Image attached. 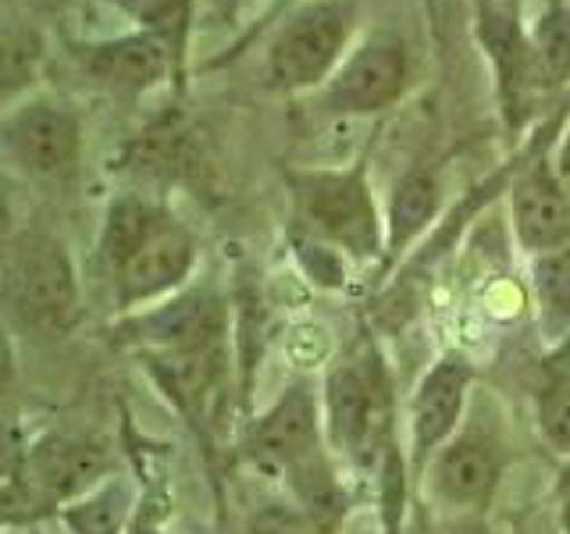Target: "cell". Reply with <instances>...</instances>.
I'll return each mask as SVG.
<instances>
[{
    "instance_id": "cell-14",
    "label": "cell",
    "mask_w": 570,
    "mask_h": 534,
    "mask_svg": "<svg viewBox=\"0 0 570 534\" xmlns=\"http://www.w3.org/2000/svg\"><path fill=\"white\" fill-rule=\"evenodd\" d=\"M513 239L528 257L570 243V196L552 168V157L534 154L510 182Z\"/></svg>"
},
{
    "instance_id": "cell-5",
    "label": "cell",
    "mask_w": 570,
    "mask_h": 534,
    "mask_svg": "<svg viewBox=\"0 0 570 534\" xmlns=\"http://www.w3.org/2000/svg\"><path fill=\"white\" fill-rule=\"evenodd\" d=\"M356 22L353 0H307L275 32L267 47V76L285 93L325 86L346 58Z\"/></svg>"
},
{
    "instance_id": "cell-23",
    "label": "cell",
    "mask_w": 570,
    "mask_h": 534,
    "mask_svg": "<svg viewBox=\"0 0 570 534\" xmlns=\"http://www.w3.org/2000/svg\"><path fill=\"white\" fill-rule=\"evenodd\" d=\"M534 421H539V435L549 449L570 459V374H552L549 385L539 392Z\"/></svg>"
},
{
    "instance_id": "cell-20",
    "label": "cell",
    "mask_w": 570,
    "mask_h": 534,
    "mask_svg": "<svg viewBox=\"0 0 570 534\" xmlns=\"http://www.w3.org/2000/svg\"><path fill=\"white\" fill-rule=\"evenodd\" d=\"M111 4L129 14L136 32H147L171 53L178 86L186 76V53H189V32H193V0H111Z\"/></svg>"
},
{
    "instance_id": "cell-6",
    "label": "cell",
    "mask_w": 570,
    "mask_h": 534,
    "mask_svg": "<svg viewBox=\"0 0 570 534\" xmlns=\"http://www.w3.org/2000/svg\"><path fill=\"white\" fill-rule=\"evenodd\" d=\"M4 154L29 182H68L82 157V121L53 100L11 103L4 118Z\"/></svg>"
},
{
    "instance_id": "cell-28",
    "label": "cell",
    "mask_w": 570,
    "mask_h": 534,
    "mask_svg": "<svg viewBox=\"0 0 570 534\" xmlns=\"http://www.w3.org/2000/svg\"><path fill=\"white\" fill-rule=\"evenodd\" d=\"M210 4H214V11H218L222 18H228L232 11H236V8L243 4V0H210Z\"/></svg>"
},
{
    "instance_id": "cell-10",
    "label": "cell",
    "mask_w": 570,
    "mask_h": 534,
    "mask_svg": "<svg viewBox=\"0 0 570 534\" xmlns=\"http://www.w3.org/2000/svg\"><path fill=\"white\" fill-rule=\"evenodd\" d=\"M474 388V367L463 353L450 349L421 374V382L410 396V459L424 471L432 456L450 442L468 417Z\"/></svg>"
},
{
    "instance_id": "cell-13",
    "label": "cell",
    "mask_w": 570,
    "mask_h": 534,
    "mask_svg": "<svg viewBox=\"0 0 570 534\" xmlns=\"http://www.w3.org/2000/svg\"><path fill=\"white\" fill-rule=\"evenodd\" d=\"M507 471V449L492 432L460 427L424 467L428 492L453 510H481L492 503Z\"/></svg>"
},
{
    "instance_id": "cell-21",
    "label": "cell",
    "mask_w": 570,
    "mask_h": 534,
    "mask_svg": "<svg viewBox=\"0 0 570 534\" xmlns=\"http://www.w3.org/2000/svg\"><path fill=\"white\" fill-rule=\"evenodd\" d=\"M43 65V40L29 22H14L8 18L4 43H0V86H4V103L11 107L14 97L29 89L40 76Z\"/></svg>"
},
{
    "instance_id": "cell-11",
    "label": "cell",
    "mask_w": 570,
    "mask_h": 534,
    "mask_svg": "<svg viewBox=\"0 0 570 534\" xmlns=\"http://www.w3.org/2000/svg\"><path fill=\"white\" fill-rule=\"evenodd\" d=\"M196 260H200V243L183 221L171 218L154 239L142 243L129 260L111 271L118 310L136 314L183 293L196 271Z\"/></svg>"
},
{
    "instance_id": "cell-18",
    "label": "cell",
    "mask_w": 570,
    "mask_h": 534,
    "mask_svg": "<svg viewBox=\"0 0 570 534\" xmlns=\"http://www.w3.org/2000/svg\"><path fill=\"white\" fill-rule=\"evenodd\" d=\"M139 510V492L132 477L111 474L94 492L58 510V521L68 534H132Z\"/></svg>"
},
{
    "instance_id": "cell-17",
    "label": "cell",
    "mask_w": 570,
    "mask_h": 534,
    "mask_svg": "<svg viewBox=\"0 0 570 534\" xmlns=\"http://www.w3.org/2000/svg\"><path fill=\"white\" fill-rule=\"evenodd\" d=\"M171 218L175 214L147 192H125L118 200H111V207L104 214V225H100V257L107 264V271L121 267Z\"/></svg>"
},
{
    "instance_id": "cell-4",
    "label": "cell",
    "mask_w": 570,
    "mask_h": 534,
    "mask_svg": "<svg viewBox=\"0 0 570 534\" xmlns=\"http://www.w3.org/2000/svg\"><path fill=\"white\" fill-rule=\"evenodd\" d=\"M111 474V456L100 442L76 432H43L26 442V449L11 463L8 513L26 503L29 516L40 510L58 516V510L94 492Z\"/></svg>"
},
{
    "instance_id": "cell-8",
    "label": "cell",
    "mask_w": 570,
    "mask_h": 534,
    "mask_svg": "<svg viewBox=\"0 0 570 534\" xmlns=\"http://www.w3.org/2000/svg\"><path fill=\"white\" fill-rule=\"evenodd\" d=\"M474 32H478V43L485 47L492 71H495V93H499L503 121L510 129H521L534 111V97L546 93L531 36L521 29L517 11L507 8L503 0H478Z\"/></svg>"
},
{
    "instance_id": "cell-1",
    "label": "cell",
    "mask_w": 570,
    "mask_h": 534,
    "mask_svg": "<svg viewBox=\"0 0 570 534\" xmlns=\"http://www.w3.org/2000/svg\"><path fill=\"white\" fill-rule=\"evenodd\" d=\"M321 409L338 463L364 474H385L389 463L400 456L392 374L374 338L350 346L343 360L328 370Z\"/></svg>"
},
{
    "instance_id": "cell-15",
    "label": "cell",
    "mask_w": 570,
    "mask_h": 534,
    "mask_svg": "<svg viewBox=\"0 0 570 534\" xmlns=\"http://www.w3.org/2000/svg\"><path fill=\"white\" fill-rule=\"evenodd\" d=\"M79 61L86 68V76L97 86L121 97L150 93V89L165 79L178 82L171 53L147 32H129V36H115V40H104V43H89L79 50Z\"/></svg>"
},
{
    "instance_id": "cell-16",
    "label": "cell",
    "mask_w": 570,
    "mask_h": 534,
    "mask_svg": "<svg viewBox=\"0 0 570 534\" xmlns=\"http://www.w3.org/2000/svg\"><path fill=\"white\" fill-rule=\"evenodd\" d=\"M442 186L432 168H410L396 178L385 210V260L403 257L439 218Z\"/></svg>"
},
{
    "instance_id": "cell-25",
    "label": "cell",
    "mask_w": 570,
    "mask_h": 534,
    "mask_svg": "<svg viewBox=\"0 0 570 534\" xmlns=\"http://www.w3.org/2000/svg\"><path fill=\"white\" fill-rule=\"evenodd\" d=\"M552 168H557V178H560L567 196H570V125L560 132L557 147H552Z\"/></svg>"
},
{
    "instance_id": "cell-9",
    "label": "cell",
    "mask_w": 570,
    "mask_h": 534,
    "mask_svg": "<svg viewBox=\"0 0 570 534\" xmlns=\"http://www.w3.org/2000/svg\"><path fill=\"white\" fill-rule=\"evenodd\" d=\"M228 303L214 289H186L154 303L147 310L125 314L121 332L139 353H189L228 343Z\"/></svg>"
},
{
    "instance_id": "cell-29",
    "label": "cell",
    "mask_w": 570,
    "mask_h": 534,
    "mask_svg": "<svg viewBox=\"0 0 570 534\" xmlns=\"http://www.w3.org/2000/svg\"><path fill=\"white\" fill-rule=\"evenodd\" d=\"M503 4H507V8H513V11H517V4H521V0H503Z\"/></svg>"
},
{
    "instance_id": "cell-7",
    "label": "cell",
    "mask_w": 570,
    "mask_h": 534,
    "mask_svg": "<svg viewBox=\"0 0 570 534\" xmlns=\"http://www.w3.org/2000/svg\"><path fill=\"white\" fill-rule=\"evenodd\" d=\"M246 453L261 471L275 477H293L299 467L332 453L325 435L321 396L307 385H289L249 427Z\"/></svg>"
},
{
    "instance_id": "cell-24",
    "label": "cell",
    "mask_w": 570,
    "mask_h": 534,
    "mask_svg": "<svg viewBox=\"0 0 570 534\" xmlns=\"http://www.w3.org/2000/svg\"><path fill=\"white\" fill-rule=\"evenodd\" d=\"M243 534H335V524L321 521V516L311 513L307 506L285 498V503L257 506L246 516Z\"/></svg>"
},
{
    "instance_id": "cell-3",
    "label": "cell",
    "mask_w": 570,
    "mask_h": 534,
    "mask_svg": "<svg viewBox=\"0 0 570 534\" xmlns=\"http://www.w3.org/2000/svg\"><path fill=\"white\" fill-rule=\"evenodd\" d=\"M8 314L32 335H65L79 320V275L61 239L18 231L4 246Z\"/></svg>"
},
{
    "instance_id": "cell-22",
    "label": "cell",
    "mask_w": 570,
    "mask_h": 534,
    "mask_svg": "<svg viewBox=\"0 0 570 534\" xmlns=\"http://www.w3.org/2000/svg\"><path fill=\"white\" fill-rule=\"evenodd\" d=\"M528 36L546 89H560L570 82V4H549L546 14L534 18Z\"/></svg>"
},
{
    "instance_id": "cell-12",
    "label": "cell",
    "mask_w": 570,
    "mask_h": 534,
    "mask_svg": "<svg viewBox=\"0 0 570 534\" xmlns=\"http://www.w3.org/2000/svg\"><path fill=\"white\" fill-rule=\"evenodd\" d=\"M406 76V47L392 36H374L338 65V71L325 82L321 107L328 115H379L403 97Z\"/></svg>"
},
{
    "instance_id": "cell-26",
    "label": "cell",
    "mask_w": 570,
    "mask_h": 534,
    "mask_svg": "<svg viewBox=\"0 0 570 534\" xmlns=\"http://www.w3.org/2000/svg\"><path fill=\"white\" fill-rule=\"evenodd\" d=\"M549 370L570 374V335H563L557 346H549Z\"/></svg>"
},
{
    "instance_id": "cell-19",
    "label": "cell",
    "mask_w": 570,
    "mask_h": 534,
    "mask_svg": "<svg viewBox=\"0 0 570 534\" xmlns=\"http://www.w3.org/2000/svg\"><path fill=\"white\" fill-rule=\"evenodd\" d=\"M531 296L542 338L557 346L570 335V243L531 257Z\"/></svg>"
},
{
    "instance_id": "cell-27",
    "label": "cell",
    "mask_w": 570,
    "mask_h": 534,
    "mask_svg": "<svg viewBox=\"0 0 570 534\" xmlns=\"http://www.w3.org/2000/svg\"><path fill=\"white\" fill-rule=\"evenodd\" d=\"M560 534H570V485L560 498Z\"/></svg>"
},
{
    "instance_id": "cell-2",
    "label": "cell",
    "mask_w": 570,
    "mask_h": 534,
    "mask_svg": "<svg viewBox=\"0 0 570 534\" xmlns=\"http://www.w3.org/2000/svg\"><path fill=\"white\" fill-rule=\"evenodd\" d=\"M303 236L332 246L350 260L385 257V218L367 182V165L307 168L285 175Z\"/></svg>"
},
{
    "instance_id": "cell-30",
    "label": "cell",
    "mask_w": 570,
    "mask_h": 534,
    "mask_svg": "<svg viewBox=\"0 0 570 534\" xmlns=\"http://www.w3.org/2000/svg\"><path fill=\"white\" fill-rule=\"evenodd\" d=\"M552 4H570V0H552Z\"/></svg>"
}]
</instances>
